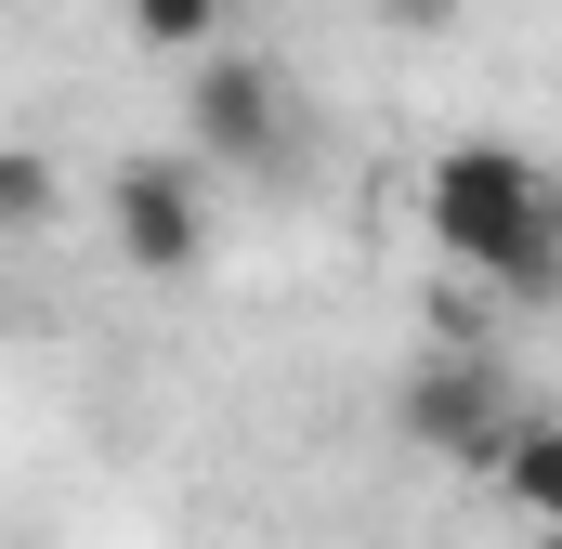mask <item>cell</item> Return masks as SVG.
<instances>
[{
	"mask_svg": "<svg viewBox=\"0 0 562 549\" xmlns=\"http://www.w3.org/2000/svg\"><path fill=\"white\" fill-rule=\"evenodd\" d=\"M53 210H66L53 157H40V144H0V236H26V223H53Z\"/></svg>",
	"mask_w": 562,
	"mask_h": 549,
	"instance_id": "6",
	"label": "cell"
},
{
	"mask_svg": "<svg viewBox=\"0 0 562 549\" xmlns=\"http://www.w3.org/2000/svg\"><path fill=\"white\" fill-rule=\"evenodd\" d=\"M497 497L537 511V524H562V418L550 406H510V432H497Z\"/></svg>",
	"mask_w": 562,
	"mask_h": 549,
	"instance_id": "5",
	"label": "cell"
},
{
	"mask_svg": "<svg viewBox=\"0 0 562 549\" xmlns=\"http://www.w3.org/2000/svg\"><path fill=\"white\" fill-rule=\"evenodd\" d=\"M406 432H419L431 458H471V471H497V432H510L497 367H471V354H431L419 380H406Z\"/></svg>",
	"mask_w": 562,
	"mask_h": 549,
	"instance_id": "4",
	"label": "cell"
},
{
	"mask_svg": "<svg viewBox=\"0 0 562 549\" xmlns=\"http://www.w3.org/2000/svg\"><path fill=\"white\" fill-rule=\"evenodd\" d=\"M223 13H236V0H132V40L144 53H210Z\"/></svg>",
	"mask_w": 562,
	"mask_h": 549,
	"instance_id": "7",
	"label": "cell"
},
{
	"mask_svg": "<svg viewBox=\"0 0 562 549\" xmlns=\"http://www.w3.org/2000/svg\"><path fill=\"white\" fill-rule=\"evenodd\" d=\"M183 66H196V79H183V132H196V157H210V170H262V157L288 144L276 66H262V53H223V40L183 53Z\"/></svg>",
	"mask_w": 562,
	"mask_h": 549,
	"instance_id": "3",
	"label": "cell"
},
{
	"mask_svg": "<svg viewBox=\"0 0 562 549\" xmlns=\"http://www.w3.org/2000/svg\"><path fill=\"white\" fill-rule=\"evenodd\" d=\"M419 210L445 262L497 274L510 301H562V183L524 144H445L419 170Z\"/></svg>",
	"mask_w": 562,
	"mask_h": 549,
	"instance_id": "1",
	"label": "cell"
},
{
	"mask_svg": "<svg viewBox=\"0 0 562 549\" xmlns=\"http://www.w3.org/2000/svg\"><path fill=\"white\" fill-rule=\"evenodd\" d=\"M380 13H393V26H431V13H445V0H380Z\"/></svg>",
	"mask_w": 562,
	"mask_h": 549,
	"instance_id": "8",
	"label": "cell"
},
{
	"mask_svg": "<svg viewBox=\"0 0 562 549\" xmlns=\"http://www.w3.org/2000/svg\"><path fill=\"white\" fill-rule=\"evenodd\" d=\"M105 236L132 274H196L210 262V183L183 157H119L105 170Z\"/></svg>",
	"mask_w": 562,
	"mask_h": 549,
	"instance_id": "2",
	"label": "cell"
}]
</instances>
